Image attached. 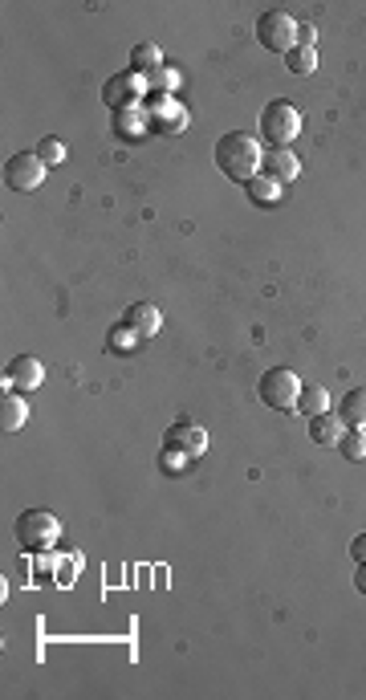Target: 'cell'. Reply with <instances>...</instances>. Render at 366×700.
<instances>
[{"instance_id":"cell-21","label":"cell","mask_w":366,"mask_h":700,"mask_svg":"<svg viewBox=\"0 0 366 700\" xmlns=\"http://www.w3.org/2000/svg\"><path fill=\"white\" fill-rule=\"evenodd\" d=\"M338 452L346 460H366V427H346V436L338 440Z\"/></svg>"},{"instance_id":"cell-26","label":"cell","mask_w":366,"mask_h":700,"mask_svg":"<svg viewBox=\"0 0 366 700\" xmlns=\"http://www.w3.org/2000/svg\"><path fill=\"white\" fill-rule=\"evenodd\" d=\"M313 41H318V29H313V21H298V46H301V49H313Z\"/></svg>"},{"instance_id":"cell-13","label":"cell","mask_w":366,"mask_h":700,"mask_svg":"<svg viewBox=\"0 0 366 700\" xmlns=\"http://www.w3.org/2000/svg\"><path fill=\"white\" fill-rule=\"evenodd\" d=\"M115 130L122 139H143L147 130H151V110L138 102V107H122L115 110Z\"/></svg>"},{"instance_id":"cell-6","label":"cell","mask_w":366,"mask_h":700,"mask_svg":"<svg viewBox=\"0 0 366 700\" xmlns=\"http://www.w3.org/2000/svg\"><path fill=\"white\" fill-rule=\"evenodd\" d=\"M151 94V86H147L143 74H135V69H122V74L107 77V86H102V102H107L110 110H122V107H138V102Z\"/></svg>"},{"instance_id":"cell-8","label":"cell","mask_w":366,"mask_h":700,"mask_svg":"<svg viewBox=\"0 0 366 700\" xmlns=\"http://www.w3.org/2000/svg\"><path fill=\"white\" fill-rule=\"evenodd\" d=\"M41 383H46V366L37 363L33 355H16L13 363L5 366V391H37Z\"/></svg>"},{"instance_id":"cell-11","label":"cell","mask_w":366,"mask_h":700,"mask_svg":"<svg viewBox=\"0 0 366 700\" xmlns=\"http://www.w3.org/2000/svg\"><path fill=\"white\" fill-rule=\"evenodd\" d=\"M122 322H127V326L138 335V343H143V338H155V335H159L163 314H159V305H151V302H135Z\"/></svg>"},{"instance_id":"cell-18","label":"cell","mask_w":366,"mask_h":700,"mask_svg":"<svg viewBox=\"0 0 366 700\" xmlns=\"http://www.w3.org/2000/svg\"><path fill=\"white\" fill-rule=\"evenodd\" d=\"M298 411H301V416H326V411H330V391L326 387H321V383H305V387H301V399H298Z\"/></svg>"},{"instance_id":"cell-12","label":"cell","mask_w":366,"mask_h":700,"mask_svg":"<svg viewBox=\"0 0 366 700\" xmlns=\"http://www.w3.org/2000/svg\"><path fill=\"white\" fill-rule=\"evenodd\" d=\"M265 175H273L277 183H293L301 175V160L290 151V147H273V151L265 155V168H260Z\"/></svg>"},{"instance_id":"cell-3","label":"cell","mask_w":366,"mask_h":700,"mask_svg":"<svg viewBox=\"0 0 366 700\" xmlns=\"http://www.w3.org/2000/svg\"><path fill=\"white\" fill-rule=\"evenodd\" d=\"M301 110L285 98H273L265 110H260V135L269 139L273 147H290L293 139L301 135Z\"/></svg>"},{"instance_id":"cell-27","label":"cell","mask_w":366,"mask_h":700,"mask_svg":"<svg viewBox=\"0 0 366 700\" xmlns=\"http://www.w3.org/2000/svg\"><path fill=\"white\" fill-rule=\"evenodd\" d=\"M351 554H354V562H366V533H359V538L351 541Z\"/></svg>"},{"instance_id":"cell-2","label":"cell","mask_w":366,"mask_h":700,"mask_svg":"<svg viewBox=\"0 0 366 700\" xmlns=\"http://www.w3.org/2000/svg\"><path fill=\"white\" fill-rule=\"evenodd\" d=\"M301 375L290 371V366H273V371L260 375L257 391L273 411H298V399H301Z\"/></svg>"},{"instance_id":"cell-17","label":"cell","mask_w":366,"mask_h":700,"mask_svg":"<svg viewBox=\"0 0 366 700\" xmlns=\"http://www.w3.org/2000/svg\"><path fill=\"white\" fill-rule=\"evenodd\" d=\"M338 416H342L346 427H366V387L346 391L342 404H338Z\"/></svg>"},{"instance_id":"cell-5","label":"cell","mask_w":366,"mask_h":700,"mask_svg":"<svg viewBox=\"0 0 366 700\" xmlns=\"http://www.w3.org/2000/svg\"><path fill=\"white\" fill-rule=\"evenodd\" d=\"M257 41L269 54H290V49H298V21L281 8H273L257 21Z\"/></svg>"},{"instance_id":"cell-7","label":"cell","mask_w":366,"mask_h":700,"mask_svg":"<svg viewBox=\"0 0 366 700\" xmlns=\"http://www.w3.org/2000/svg\"><path fill=\"white\" fill-rule=\"evenodd\" d=\"M46 163H41V155L37 151H16V155H8V163H5V183L13 191H37L41 183H46Z\"/></svg>"},{"instance_id":"cell-10","label":"cell","mask_w":366,"mask_h":700,"mask_svg":"<svg viewBox=\"0 0 366 700\" xmlns=\"http://www.w3.org/2000/svg\"><path fill=\"white\" fill-rule=\"evenodd\" d=\"M163 448H179V452H188V457H199V452H208V432L196 427L191 419H179V424H171L168 432H163Z\"/></svg>"},{"instance_id":"cell-25","label":"cell","mask_w":366,"mask_h":700,"mask_svg":"<svg viewBox=\"0 0 366 700\" xmlns=\"http://www.w3.org/2000/svg\"><path fill=\"white\" fill-rule=\"evenodd\" d=\"M188 452H179V448H168V452H163V457H159V465L163 468H168V472H176V468H183V465H188Z\"/></svg>"},{"instance_id":"cell-4","label":"cell","mask_w":366,"mask_h":700,"mask_svg":"<svg viewBox=\"0 0 366 700\" xmlns=\"http://www.w3.org/2000/svg\"><path fill=\"white\" fill-rule=\"evenodd\" d=\"M61 525L49 510H25L21 518H16V541H21L29 554H41V550H54Z\"/></svg>"},{"instance_id":"cell-14","label":"cell","mask_w":366,"mask_h":700,"mask_svg":"<svg viewBox=\"0 0 366 700\" xmlns=\"http://www.w3.org/2000/svg\"><path fill=\"white\" fill-rule=\"evenodd\" d=\"M346 436V424H342V416H313L310 419V440L318 444V448H338V440Z\"/></svg>"},{"instance_id":"cell-23","label":"cell","mask_w":366,"mask_h":700,"mask_svg":"<svg viewBox=\"0 0 366 700\" xmlns=\"http://www.w3.org/2000/svg\"><path fill=\"white\" fill-rule=\"evenodd\" d=\"M138 346V335L127 326V322H118L115 330H110V350H118V355H127V350Z\"/></svg>"},{"instance_id":"cell-16","label":"cell","mask_w":366,"mask_h":700,"mask_svg":"<svg viewBox=\"0 0 366 700\" xmlns=\"http://www.w3.org/2000/svg\"><path fill=\"white\" fill-rule=\"evenodd\" d=\"M25 419H29V404L21 396H13V391H5V399H0V427L5 432H21Z\"/></svg>"},{"instance_id":"cell-19","label":"cell","mask_w":366,"mask_h":700,"mask_svg":"<svg viewBox=\"0 0 366 700\" xmlns=\"http://www.w3.org/2000/svg\"><path fill=\"white\" fill-rule=\"evenodd\" d=\"M130 69L135 74H155V69H163V54H159V46H151V41H143V46H135L130 49Z\"/></svg>"},{"instance_id":"cell-22","label":"cell","mask_w":366,"mask_h":700,"mask_svg":"<svg viewBox=\"0 0 366 700\" xmlns=\"http://www.w3.org/2000/svg\"><path fill=\"white\" fill-rule=\"evenodd\" d=\"M285 66H290V74H298V77H310L313 69H318V54H313V49H290V54H285Z\"/></svg>"},{"instance_id":"cell-15","label":"cell","mask_w":366,"mask_h":700,"mask_svg":"<svg viewBox=\"0 0 366 700\" xmlns=\"http://www.w3.org/2000/svg\"><path fill=\"white\" fill-rule=\"evenodd\" d=\"M244 191H249V200H252L257 208H269V204H277V200L285 196V183H277L273 175L260 171V175H252V180L244 183Z\"/></svg>"},{"instance_id":"cell-9","label":"cell","mask_w":366,"mask_h":700,"mask_svg":"<svg viewBox=\"0 0 366 700\" xmlns=\"http://www.w3.org/2000/svg\"><path fill=\"white\" fill-rule=\"evenodd\" d=\"M147 110H151L155 135H179V130H188V110H183L179 98H155Z\"/></svg>"},{"instance_id":"cell-24","label":"cell","mask_w":366,"mask_h":700,"mask_svg":"<svg viewBox=\"0 0 366 700\" xmlns=\"http://www.w3.org/2000/svg\"><path fill=\"white\" fill-rule=\"evenodd\" d=\"M37 155H41V163H46V168H57V163L66 160V143H61V139H41Z\"/></svg>"},{"instance_id":"cell-20","label":"cell","mask_w":366,"mask_h":700,"mask_svg":"<svg viewBox=\"0 0 366 700\" xmlns=\"http://www.w3.org/2000/svg\"><path fill=\"white\" fill-rule=\"evenodd\" d=\"M147 86H151L155 98H176V86H179V74L176 69H155V74H147Z\"/></svg>"},{"instance_id":"cell-28","label":"cell","mask_w":366,"mask_h":700,"mask_svg":"<svg viewBox=\"0 0 366 700\" xmlns=\"http://www.w3.org/2000/svg\"><path fill=\"white\" fill-rule=\"evenodd\" d=\"M354 586L366 594V562H359V574H354Z\"/></svg>"},{"instance_id":"cell-1","label":"cell","mask_w":366,"mask_h":700,"mask_svg":"<svg viewBox=\"0 0 366 700\" xmlns=\"http://www.w3.org/2000/svg\"><path fill=\"white\" fill-rule=\"evenodd\" d=\"M216 155V168L229 175L232 183H249L252 175H260L265 168V151H260V143L252 135H244V130H229V135L216 139L212 147Z\"/></svg>"}]
</instances>
